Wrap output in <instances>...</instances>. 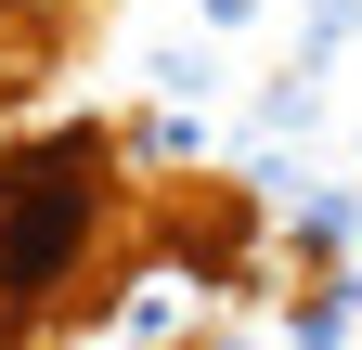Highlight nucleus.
Segmentation results:
<instances>
[{
	"instance_id": "f257e3e1",
	"label": "nucleus",
	"mask_w": 362,
	"mask_h": 350,
	"mask_svg": "<svg viewBox=\"0 0 362 350\" xmlns=\"http://www.w3.org/2000/svg\"><path fill=\"white\" fill-rule=\"evenodd\" d=\"M104 221H117V156L90 130H39L0 156V337L90 273Z\"/></svg>"
}]
</instances>
